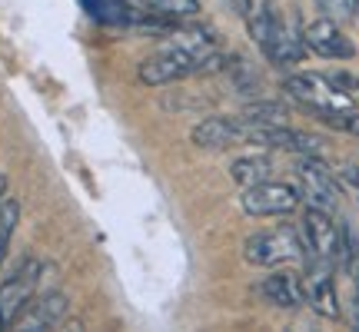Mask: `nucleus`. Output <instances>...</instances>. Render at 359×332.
<instances>
[{"label":"nucleus","instance_id":"f257e3e1","mask_svg":"<svg viewBox=\"0 0 359 332\" xmlns=\"http://www.w3.org/2000/svg\"><path fill=\"white\" fill-rule=\"evenodd\" d=\"M283 90H286L296 103H303L306 110H313L320 120L330 113H349V106H353V97L339 93V90L326 77H320V74H296V77H290L283 83Z\"/></svg>","mask_w":359,"mask_h":332},{"label":"nucleus","instance_id":"f03ea898","mask_svg":"<svg viewBox=\"0 0 359 332\" xmlns=\"http://www.w3.org/2000/svg\"><path fill=\"white\" fill-rule=\"evenodd\" d=\"M246 263L253 266H280L293 263L303 256V243L296 236L293 226H276V230H259L243 243Z\"/></svg>","mask_w":359,"mask_h":332},{"label":"nucleus","instance_id":"7ed1b4c3","mask_svg":"<svg viewBox=\"0 0 359 332\" xmlns=\"http://www.w3.org/2000/svg\"><path fill=\"white\" fill-rule=\"evenodd\" d=\"M40 272H43V266L37 259H27L24 266L0 286V329H11L17 316L30 306V299L40 286Z\"/></svg>","mask_w":359,"mask_h":332},{"label":"nucleus","instance_id":"20e7f679","mask_svg":"<svg viewBox=\"0 0 359 332\" xmlns=\"http://www.w3.org/2000/svg\"><path fill=\"white\" fill-rule=\"evenodd\" d=\"M303 236H306V249L320 259L330 263H343V230L330 219V209H316L309 206L303 216Z\"/></svg>","mask_w":359,"mask_h":332},{"label":"nucleus","instance_id":"39448f33","mask_svg":"<svg viewBox=\"0 0 359 332\" xmlns=\"http://www.w3.org/2000/svg\"><path fill=\"white\" fill-rule=\"evenodd\" d=\"M299 206V193L290 183H257L243 190V209L250 216H286Z\"/></svg>","mask_w":359,"mask_h":332},{"label":"nucleus","instance_id":"423d86ee","mask_svg":"<svg viewBox=\"0 0 359 332\" xmlns=\"http://www.w3.org/2000/svg\"><path fill=\"white\" fill-rule=\"evenodd\" d=\"M296 173H299V183H303V196H306L309 206H316V209H333L336 206V179L330 173V166L323 163L320 156H303L299 166H296Z\"/></svg>","mask_w":359,"mask_h":332},{"label":"nucleus","instance_id":"0eeeda50","mask_svg":"<svg viewBox=\"0 0 359 332\" xmlns=\"http://www.w3.org/2000/svg\"><path fill=\"white\" fill-rule=\"evenodd\" d=\"M190 74H193V60L183 50L170 47V43L140 64V83H147V87H167V83H177V80L190 77Z\"/></svg>","mask_w":359,"mask_h":332},{"label":"nucleus","instance_id":"6e6552de","mask_svg":"<svg viewBox=\"0 0 359 332\" xmlns=\"http://www.w3.org/2000/svg\"><path fill=\"white\" fill-rule=\"evenodd\" d=\"M303 43H306V50L320 53V57H330V60H349L356 47L343 37V30L336 27V20L330 17H323V20H313V24L303 30Z\"/></svg>","mask_w":359,"mask_h":332},{"label":"nucleus","instance_id":"1a4fd4ad","mask_svg":"<svg viewBox=\"0 0 359 332\" xmlns=\"http://www.w3.org/2000/svg\"><path fill=\"white\" fill-rule=\"evenodd\" d=\"M193 143L200 150H226L233 143H243V116L230 120V116H210L203 123L193 127Z\"/></svg>","mask_w":359,"mask_h":332},{"label":"nucleus","instance_id":"9d476101","mask_svg":"<svg viewBox=\"0 0 359 332\" xmlns=\"http://www.w3.org/2000/svg\"><path fill=\"white\" fill-rule=\"evenodd\" d=\"M259 296L280 309H299L306 303V282L299 279L296 272L280 269V272H269L266 279L259 282Z\"/></svg>","mask_w":359,"mask_h":332},{"label":"nucleus","instance_id":"9b49d317","mask_svg":"<svg viewBox=\"0 0 359 332\" xmlns=\"http://www.w3.org/2000/svg\"><path fill=\"white\" fill-rule=\"evenodd\" d=\"M67 316V296L64 293H47L43 299H30V306L17 316V329H27V332H34V329H53L57 322Z\"/></svg>","mask_w":359,"mask_h":332},{"label":"nucleus","instance_id":"f8f14e48","mask_svg":"<svg viewBox=\"0 0 359 332\" xmlns=\"http://www.w3.org/2000/svg\"><path fill=\"white\" fill-rule=\"evenodd\" d=\"M263 53H266L273 64H283V67L299 64L303 53H306V43H303V37H296L286 24H280V17H276V24H273L266 43H263Z\"/></svg>","mask_w":359,"mask_h":332},{"label":"nucleus","instance_id":"ddd939ff","mask_svg":"<svg viewBox=\"0 0 359 332\" xmlns=\"http://www.w3.org/2000/svg\"><path fill=\"white\" fill-rule=\"evenodd\" d=\"M83 7L90 11L93 20H100V24H114V27H127V24H133V20L140 17L127 0H83Z\"/></svg>","mask_w":359,"mask_h":332},{"label":"nucleus","instance_id":"4468645a","mask_svg":"<svg viewBox=\"0 0 359 332\" xmlns=\"http://www.w3.org/2000/svg\"><path fill=\"white\" fill-rule=\"evenodd\" d=\"M269 160L266 156H240V160H233L230 163V177L240 183V186H257L263 179H269Z\"/></svg>","mask_w":359,"mask_h":332},{"label":"nucleus","instance_id":"2eb2a0df","mask_svg":"<svg viewBox=\"0 0 359 332\" xmlns=\"http://www.w3.org/2000/svg\"><path fill=\"white\" fill-rule=\"evenodd\" d=\"M17 223H20V203L13 196H4V203H0V266L7 259V249H11Z\"/></svg>","mask_w":359,"mask_h":332},{"label":"nucleus","instance_id":"dca6fc26","mask_svg":"<svg viewBox=\"0 0 359 332\" xmlns=\"http://www.w3.org/2000/svg\"><path fill=\"white\" fill-rule=\"evenodd\" d=\"M147 13H156V17H167V20H183V17H193L200 11L196 0H140Z\"/></svg>","mask_w":359,"mask_h":332},{"label":"nucleus","instance_id":"f3484780","mask_svg":"<svg viewBox=\"0 0 359 332\" xmlns=\"http://www.w3.org/2000/svg\"><path fill=\"white\" fill-rule=\"evenodd\" d=\"M246 17H250V37L263 47V43H266V37H269V30H273V24H276V13L269 11V4L263 0L259 7H250V11H246Z\"/></svg>","mask_w":359,"mask_h":332},{"label":"nucleus","instance_id":"a211bd4d","mask_svg":"<svg viewBox=\"0 0 359 332\" xmlns=\"http://www.w3.org/2000/svg\"><path fill=\"white\" fill-rule=\"evenodd\" d=\"M246 120H257V123H286V106L276 100H257L246 106Z\"/></svg>","mask_w":359,"mask_h":332},{"label":"nucleus","instance_id":"6ab92c4d","mask_svg":"<svg viewBox=\"0 0 359 332\" xmlns=\"http://www.w3.org/2000/svg\"><path fill=\"white\" fill-rule=\"evenodd\" d=\"M316 7H320L323 17H330V20L353 17V0H316Z\"/></svg>","mask_w":359,"mask_h":332},{"label":"nucleus","instance_id":"aec40b11","mask_svg":"<svg viewBox=\"0 0 359 332\" xmlns=\"http://www.w3.org/2000/svg\"><path fill=\"white\" fill-rule=\"evenodd\" d=\"M326 80H330L339 93H346V97H356L359 93V80L353 77V74H343V70H339V74H326Z\"/></svg>","mask_w":359,"mask_h":332},{"label":"nucleus","instance_id":"412c9836","mask_svg":"<svg viewBox=\"0 0 359 332\" xmlns=\"http://www.w3.org/2000/svg\"><path fill=\"white\" fill-rule=\"evenodd\" d=\"M343 179L353 183V186H359V166H346V170H343Z\"/></svg>","mask_w":359,"mask_h":332},{"label":"nucleus","instance_id":"4be33fe9","mask_svg":"<svg viewBox=\"0 0 359 332\" xmlns=\"http://www.w3.org/2000/svg\"><path fill=\"white\" fill-rule=\"evenodd\" d=\"M346 130H349V133H356V137H359V113H349V120H346Z\"/></svg>","mask_w":359,"mask_h":332},{"label":"nucleus","instance_id":"5701e85b","mask_svg":"<svg viewBox=\"0 0 359 332\" xmlns=\"http://www.w3.org/2000/svg\"><path fill=\"white\" fill-rule=\"evenodd\" d=\"M233 7H236V11H240V13H246V11H250V7H253V4H250V0H233Z\"/></svg>","mask_w":359,"mask_h":332},{"label":"nucleus","instance_id":"b1692460","mask_svg":"<svg viewBox=\"0 0 359 332\" xmlns=\"http://www.w3.org/2000/svg\"><path fill=\"white\" fill-rule=\"evenodd\" d=\"M4 196H7V177L0 173V203H4Z\"/></svg>","mask_w":359,"mask_h":332},{"label":"nucleus","instance_id":"393cba45","mask_svg":"<svg viewBox=\"0 0 359 332\" xmlns=\"http://www.w3.org/2000/svg\"><path fill=\"white\" fill-rule=\"evenodd\" d=\"M359 11V0H353V13H356Z\"/></svg>","mask_w":359,"mask_h":332}]
</instances>
